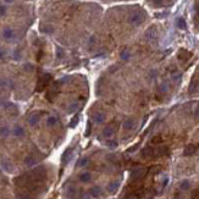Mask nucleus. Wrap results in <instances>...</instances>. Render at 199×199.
Segmentation results:
<instances>
[{"instance_id": "f257e3e1", "label": "nucleus", "mask_w": 199, "mask_h": 199, "mask_svg": "<svg viewBox=\"0 0 199 199\" xmlns=\"http://www.w3.org/2000/svg\"><path fill=\"white\" fill-rule=\"evenodd\" d=\"M52 79H53L52 75H49V73H44V75H42L41 77H39V79H38L37 91H38V92L43 91V89H44L45 87H48V86H49V83L52 82Z\"/></svg>"}, {"instance_id": "f03ea898", "label": "nucleus", "mask_w": 199, "mask_h": 199, "mask_svg": "<svg viewBox=\"0 0 199 199\" xmlns=\"http://www.w3.org/2000/svg\"><path fill=\"white\" fill-rule=\"evenodd\" d=\"M145 174H147V170H145V168H144V167H141V166H138V167L133 168L132 172H131L132 180H133V181H136V182L141 181L142 178L145 176Z\"/></svg>"}, {"instance_id": "7ed1b4c3", "label": "nucleus", "mask_w": 199, "mask_h": 199, "mask_svg": "<svg viewBox=\"0 0 199 199\" xmlns=\"http://www.w3.org/2000/svg\"><path fill=\"white\" fill-rule=\"evenodd\" d=\"M144 20H145L144 12H136V14H133V15L131 16L130 22H131L132 25H134V26H139V25L143 23Z\"/></svg>"}, {"instance_id": "20e7f679", "label": "nucleus", "mask_w": 199, "mask_h": 199, "mask_svg": "<svg viewBox=\"0 0 199 199\" xmlns=\"http://www.w3.org/2000/svg\"><path fill=\"white\" fill-rule=\"evenodd\" d=\"M57 93H59V84H57V83H54V84L50 87V89L48 91V93H46V99H48L49 102H53L54 98L57 95Z\"/></svg>"}, {"instance_id": "39448f33", "label": "nucleus", "mask_w": 199, "mask_h": 199, "mask_svg": "<svg viewBox=\"0 0 199 199\" xmlns=\"http://www.w3.org/2000/svg\"><path fill=\"white\" fill-rule=\"evenodd\" d=\"M141 155L144 159H147V158H154V148L150 147V145L144 147L142 149V152H141Z\"/></svg>"}, {"instance_id": "423d86ee", "label": "nucleus", "mask_w": 199, "mask_h": 199, "mask_svg": "<svg viewBox=\"0 0 199 199\" xmlns=\"http://www.w3.org/2000/svg\"><path fill=\"white\" fill-rule=\"evenodd\" d=\"M197 149H198V145H195V144H188V145L184 147L183 155L184 156H191V155H193L197 152Z\"/></svg>"}, {"instance_id": "0eeeda50", "label": "nucleus", "mask_w": 199, "mask_h": 199, "mask_svg": "<svg viewBox=\"0 0 199 199\" xmlns=\"http://www.w3.org/2000/svg\"><path fill=\"white\" fill-rule=\"evenodd\" d=\"M28 123L31 125V126H36V125H38L39 123V121H41V115L39 114H37V113H33V114H31L28 116Z\"/></svg>"}, {"instance_id": "6e6552de", "label": "nucleus", "mask_w": 199, "mask_h": 199, "mask_svg": "<svg viewBox=\"0 0 199 199\" xmlns=\"http://www.w3.org/2000/svg\"><path fill=\"white\" fill-rule=\"evenodd\" d=\"M1 166H3V168L6 172H12L14 171V165H12L11 161L9 160V159H5V158L1 159Z\"/></svg>"}, {"instance_id": "1a4fd4ad", "label": "nucleus", "mask_w": 199, "mask_h": 199, "mask_svg": "<svg viewBox=\"0 0 199 199\" xmlns=\"http://www.w3.org/2000/svg\"><path fill=\"white\" fill-rule=\"evenodd\" d=\"M15 37V32H14V29L12 28H10V27H6L3 29V38L6 39V41H10V39H12Z\"/></svg>"}, {"instance_id": "9d476101", "label": "nucleus", "mask_w": 199, "mask_h": 199, "mask_svg": "<svg viewBox=\"0 0 199 199\" xmlns=\"http://www.w3.org/2000/svg\"><path fill=\"white\" fill-rule=\"evenodd\" d=\"M167 154H168V148L167 147H158L156 149H154V158L167 155Z\"/></svg>"}, {"instance_id": "9b49d317", "label": "nucleus", "mask_w": 199, "mask_h": 199, "mask_svg": "<svg viewBox=\"0 0 199 199\" xmlns=\"http://www.w3.org/2000/svg\"><path fill=\"white\" fill-rule=\"evenodd\" d=\"M102 193H103V190H102V187H99V186H94V187H92L91 190H89V195L93 197V198L100 197Z\"/></svg>"}, {"instance_id": "f8f14e48", "label": "nucleus", "mask_w": 199, "mask_h": 199, "mask_svg": "<svg viewBox=\"0 0 199 199\" xmlns=\"http://www.w3.org/2000/svg\"><path fill=\"white\" fill-rule=\"evenodd\" d=\"M191 56H192V54H191L190 52L184 50V49H181V50L178 52V55H177L178 60H181V61H187V60H188V59H190Z\"/></svg>"}, {"instance_id": "ddd939ff", "label": "nucleus", "mask_w": 199, "mask_h": 199, "mask_svg": "<svg viewBox=\"0 0 199 199\" xmlns=\"http://www.w3.org/2000/svg\"><path fill=\"white\" fill-rule=\"evenodd\" d=\"M134 126H136V122H134L133 118H126V120L123 121V123H122V127L125 128V130H127V131L133 130Z\"/></svg>"}, {"instance_id": "4468645a", "label": "nucleus", "mask_w": 199, "mask_h": 199, "mask_svg": "<svg viewBox=\"0 0 199 199\" xmlns=\"http://www.w3.org/2000/svg\"><path fill=\"white\" fill-rule=\"evenodd\" d=\"M118 186H120V182H118V181H113V182H110L106 186V191L109 193H115L118 190Z\"/></svg>"}, {"instance_id": "2eb2a0df", "label": "nucleus", "mask_w": 199, "mask_h": 199, "mask_svg": "<svg viewBox=\"0 0 199 199\" xmlns=\"http://www.w3.org/2000/svg\"><path fill=\"white\" fill-rule=\"evenodd\" d=\"M93 121L97 122V123L104 122V121H105V114H104V113H100V111L94 113V114H93Z\"/></svg>"}, {"instance_id": "dca6fc26", "label": "nucleus", "mask_w": 199, "mask_h": 199, "mask_svg": "<svg viewBox=\"0 0 199 199\" xmlns=\"http://www.w3.org/2000/svg\"><path fill=\"white\" fill-rule=\"evenodd\" d=\"M72 149L71 148H67L66 150H65V153L62 154V163L66 165V164H68V161L71 160V156H72Z\"/></svg>"}, {"instance_id": "f3484780", "label": "nucleus", "mask_w": 199, "mask_h": 199, "mask_svg": "<svg viewBox=\"0 0 199 199\" xmlns=\"http://www.w3.org/2000/svg\"><path fill=\"white\" fill-rule=\"evenodd\" d=\"M12 134L15 137H22L25 134V130H23V127L22 126H15L14 127V130H12Z\"/></svg>"}, {"instance_id": "a211bd4d", "label": "nucleus", "mask_w": 199, "mask_h": 199, "mask_svg": "<svg viewBox=\"0 0 199 199\" xmlns=\"http://www.w3.org/2000/svg\"><path fill=\"white\" fill-rule=\"evenodd\" d=\"M91 180H92V175H91V172H82L81 175H79V181H81V182L88 183Z\"/></svg>"}, {"instance_id": "6ab92c4d", "label": "nucleus", "mask_w": 199, "mask_h": 199, "mask_svg": "<svg viewBox=\"0 0 199 199\" xmlns=\"http://www.w3.org/2000/svg\"><path fill=\"white\" fill-rule=\"evenodd\" d=\"M114 134V127L113 126H106L104 127V130H103V136L109 138V137H111Z\"/></svg>"}, {"instance_id": "aec40b11", "label": "nucleus", "mask_w": 199, "mask_h": 199, "mask_svg": "<svg viewBox=\"0 0 199 199\" xmlns=\"http://www.w3.org/2000/svg\"><path fill=\"white\" fill-rule=\"evenodd\" d=\"M57 122H59V118H57L56 116H49V117L46 118V126H48V127H53V126H55Z\"/></svg>"}, {"instance_id": "412c9836", "label": "nucleus", "mask_w": 199, "mask_h": 199, "mask_svg": "<svg viewBox=\"0 0 199 199\" xmlns=\"http://www.w3.org/2000/svg\"><path fill=\"white\" fill-rule=\"evenodd\" d=\"M145 36H147V38H149V39H154V38H156V29H155V27H150L147 31V33H145Z\"/></svg>"}, {"instance_id": "4be33fe9", "label": "nucleus", "mask_w": 199, "mask_h": 199, "mask_svg": "<svg viewBox=\"0 0 199 199\" xmlns=\"http://www.w3.org/2000/svg\"><path fill=\"white\" fill-rule=\"evenodd\" d=\"M25 165L26 166H33V165H36V159L32 155H27L25 158Z\"/></svg>"}, {"instance_id": "5701e85b", "label": "nucleus", "mask_w": 199, "mask_h": 199, "mask_svg": "<svg viewBox=\"0 0 199 199\" xmlns=\"http://www.w3.org/2000/svg\"><path fill=\"white\" fill-rule=\"evenodd\" d=\"M176 25H177V27L180 28V29H186V27H187V25H186V21H184V18H182V17H178V18H177Z\"/></svg>"}, {"instance_id": "b1692460", "label": "nucleus", "mask_w": 199, "mask_h": 199, "mask_svg": "<svg viewBox=\"0 0 199 199\" xmlns=\"http://www.w3.org/2000/svg\"><path fill=\"white\" fill-rule=\"evenodd\" d=\"M10 134V128L7 126L0 127V137H7Z\"/></svg>"}, {"instance_id": "393cba45", "label": "nucleus", "mask_w": 199, "mask_h": 199, "mask_svg": "<svg viewBox=\"0 0 199 199\" xmlns=\"http://www.w3.org/2000/svg\"><path fill=\"white\" fill-rule=\"evenodd\" d=\"M180 188L182 191H188L191 188V182L188 181V180H184V181H182L181 182V184H180Z\"/></svg>"}, {"instance_id": "a878e982", "label": "nucleus", "mask_w": 199, "mask_h": 199, "mask_svg": "<svg viewBox=\"0 0 199 199\" xmlns=\"http://www.w3.org/2000/svg\"><path fill=\"white\" fill-rule=\"evenodd\" d=\"M41 29H42V32H44V33H53V31H54V28L52 26H49V25L43 26Z\"/></svg>"}, {"instance_id": "bb28decb", "label": "nucleus", "mask_w": 199, "mask_h": 199, "mask_svg": "<svg viewBox=\"0 0 199 199\" xmlns=\"http://www.w3.org/2000/svg\"><path fill=\"white\" fill-rule=\"evenodd\" d=\"M130 56H131V54H130V52H128L127 49H125V50L121 53V59H122V60H128Z\"/></svg>"}, {"instance_id": "cd10ccee", "label": "nucleus", "mask_w": 199, "mask_h": 199, "mask_svg": "<svg viewBox=\"0 0 199 199\" xmlns=\"http://www.w3.org/2000/svg\"><path fill=\"white\" fill-rule=\"evenodd\" d=\"M141 197H139V194L138 193H130V194H127L125 198H122V199H139Z\"/></svg>"}, {"instance_id": "c85d7f7f", "label": "nucleus", "mask_w": 199, "mask_h": 199, "mask_svg": "<svg viewBox=\"0 0 199 199\" xmlns=\"http://www.w3.org/2000/svg\"><path fill=\"white\" fill-rule=\"evenodd\" d=\"M6 110H9L10 113L16 114V113H17V107H16L15 105H12V104H9V105L6 106Z\"/></svg>"}, {"instance_id": "c756f323", "label": "nucleus", "mask_w": 199, "mask_h": 199, "mask_svg": "<svg viewBox=\"0 0 199 199\" xmlns=\"http://www.w3.org/2000/svg\"><path fill=\"white\" fill-rule=\"evenodd\" d=\"M17 199H33L29 194H26V193H20L17 195Z\"/></svg>"}, {"instance_id": "7c9ffc66", "label": "nucleus", "mask_w": 199, "mask_h": 199, "mask_svg": "<svg viewBox=\"0 0 199 199\" xmlns=\"http://www.w3.org/2000/svg\"><path fill=\"white\" fill-rule=\"evenodd\" d=\"M161 141H163V138L160 136H156V137H154L152 139V143L153 144H159V143H161Z\"/></svg>"}, {"instance_id": "2f4dec72", "label": "nucleus", "mask_w": 199, "mask_h": 199, "mask_svg": "<svg viewBox=\"0 0 199 199\" xmlns=\"http://www.w3.org/2000/svg\"><path fill=\"white\" fill-rule=\"evenodd\" d=\"M6 6L5 5H0V17H3V16H5L6 15Z\"/></svg>"}, {"instance_id": "473e14b6", "label": "nucleus", "mask_w": 199, "mask_h": 199, "mask_svg": "<svg viewBox=\"0 0 199 199\" xmlns=\"http://www.w3.org/2000/svg\"><path fill=\"white\" fill-rule=\"evenodd\" d=\"M106 144H107L109 148H111V149H114V148L117 147V142H116V141H107Z\"/></svg>"}, {"instance_id": "72a5a7b5", "label": "nucleus", "mask_w": 199, "mask_h": 199, "mask_svg": "<svg viewBox=\"0 0 199 199\" xmlns=\"http://www.w3.org/2000/svg\"><path fill=\"white\" fill-rule=\"evenodd\" d=\"M56 55H57L59 59H61V57L64 56V52H62V49H61V48H59V46L56 48Z\"/></svg>"}, {"instance_id": "f704fd0d", "label": "nucleus", "mask_w": 199, "mask_h": 199, "mask_svg": "<svg viewBox=\"0 0 199 199\" xmlns=\"http://www.w3.org/2000/svg\"><path fill=\"white\" fill-rule=\"evenodd\" d=\"M88 161H89V159H88V158H83L82 160L79 161L78 166H86V165H88Z\"/></svg>"}, {"instance_id": "c9c22d12", "label": "nucleus", "mask_w": 199, "mask_h": 199, "mask_svg": "<svg viewBox=\"0 0 199 199\" xmlns=\"http://www.w3.org/2000/svg\"><path fill=\"white\" fill-rule=\"evenodd\" d=\"M160 170H161V167H160V166H154V167L150 168V172H152V174H158Z\"/></svg>"}, {"instance_id": "e433bc0d", "label": "nucleus", "mask_w": 199, "mask_h": 199, "mask_svg": "<svg viewBox=\"0 0 199 199\" xmlns=\"http://www.w3.org/2000/svg\"><path fill=\"white\" fill-rule=\"evenodd\" d=\"M78 123V116H76L75 118H72V121H71V123H70V127H75L76 125Z\"/></svg>"}, {"instance_id": "4c0bfd02", "label": "nucleus", "mask_w": 199, "mask_h": 199, "mask_svg": "<svg viewBox=\"0 0 199 199\" xmlns=\"http://www.w3.org/2000/svg\"><path fill=\"white\" fill-rule=\"evenodd\" d=\"M197 86H198V84H197V82H195V83L193 82V83L191 84V87H190V92H191V93H193V92H195V91H197Z\"/></svg>"}, {"instance_id": "58836bf2", "label": "nucleus", "mask_w": 199, "mask_h": 199, "mask_svg": "<svg viewBox=\"0 0 199 199\" xmlns=\"http://www.w3.org/2000/svg\"><path fill=\"white\" fill-rule=\"evenodd\" d=\"M9 81L7 79H0V87H7Z\"/></svg>"}, {"instance_id": "ea45409f", "label": "nucleus", "mask_w": 199, "mask_h": 199, "mask_svg": "<svg viewBox=\"0 0 199 199\" xmlns=\"http://www.w3.org/2000/svg\"><path fill=\"white\" fill-rule=\"evenodd\" d=\"M23 68L26 70V71H32V70H33V66H32L31 64H26V65L23 66Z\"/></svg>"}, {"instance_id": "a19ab883", "label": "nucleus", "mask_w": 199, "mask_h": 199, "mask_svg": "<svg viewBox=\"0 0 199 199\" xmlns=\"http://www.w3.org/2000/svg\"><path fill=\"white\" fill-rule=\"evenodd\" d=\"M192 199H199V191L193 192V194H192Z\"/></svg>"}, {"instance_id": "79ce46f5", "label": "nucleus", "mask_w": 199, "mask_h": 199, "mask_svg": "<svg viewBox=\"0 0 199 199\" xmlns=\"http://www.w3.org/2000/svg\"><path fill=\"white\" fill-rule=\"evenodd\" d=\"M172 78L175 79V81H180V78H181V75H180V73H174Z\"/></svg>"}, {"instance_id": "37998d69", "label": "nucleus", "mask_w": 199, "mask_h": 199, "mask_svg": "<svg viewBox=\"0 0 199 199\" xmlns=\"http://www.w3.org/2000/svg\"><path fill=\"white\" fill-rule=\"evenodd\" d=\"M89 133H91V122H88V125H87V131H86V136H89Z\"/></svg>"}, {"instance_id": "c03bdc74", "label": "nucleus", "mask_w": 199, "mask_h": 199, "mask_svg": "<svg viewBox=\"0 0 199 199\" xmlns=\"http://www.w3.org/2000/svg\"><path fill=\"white\" fill-rule=\"evenodd\" d=\"M160 91H161V92H163V93H164V92H166V91H167V87H166V84H165V83H164V84H161V86H160Z\"/></svg>"}, {"instance_id": "a18cd8bd", "label": "nucleus", "mask_w": 199, "mask_h": 199, "mask_svg": "<svg viewBox=\"0 0 199 199\" xmlns=\"http://www.w3.org/2000/svg\"><path fill=\"white\" fill-rule=\"evenodd\" d=\"M174 199H183V197H182L180 193H176V194L174 195Z\"/></svg>"}, {"instance_id": "49530a36", "label": "nucleus", "mask_w": 199, "mask_h": 199, "mask_svg": "<svg viewBox=\"0 0 199 199\" xmlns=\"http://www.w3.org/2000/svg\"><path fill=\"white\" fill-rule=\"evenodd\" d=\"M152 1L155 4V5H161V3H163V0H152Z\"/></svg>"}, {"instance_id": "de8ad7c7", "label": "nucleus", "mask_w": 199, "mask_h": 199, "mask_svg": "<svg viewBox=\"0 0 199 199\" xmlns=\"http://www.w3.org/2000/svg\"><path fill=\"white\" fill-rule=\"evenodd\" d=\"M5 56V52L3 50V49H0V59H3Z\"/></svg>"}, {"instance_id": "09e8293b", "label": "nucleus", "mask_w": 199, "mask_h": 199, "mask_svg": "<svg viewBox=\"0 0 199 199\" xmlns=\"http://www.w3.org/2000/svg\"><path fill=\"white\" fill-rule=\"evenodd\" d=\"M195 116H198L199 117V105L197 106V109H195Z\"/></svg>"}, {"instance_id": "8fccbe9b", "label": "nucleus", "mask_w": 199, "mask_h": 199, "mask_svg": "<svg viewBox=\"0 0 199 199\" xmlns=\"http://www.w3.org/2000/svg\"><path fill=\"white\" fill-rule=\"evenodd\" d=\"M4 1L6 3V4H11V3H14L15 0H4Z\"/></svg>"}]
</instances>
